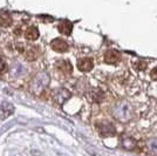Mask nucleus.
Masks as SVG:
<instances>
[{"mask_svg": "<svg viewBox=\"0 0 157 156\" xmlns=\"http://www.w3.org/2000/svg\"><path fill=\"white\" fill-rule=\"evenodd\" d=\"M98 129L100 135L102 136H114L116 134V129L109 121H103L98 124Z\"/></svg>", "mask_w": 157, "mask_h": 156, "instance_id": "f257e3e1", "label": "nucleus"}, {"mask_svg": "<svg viewBox=\"0 0 157 156\" xmlns=\"http://www.w3.org/2000/svg\"><path fill=\"white\" fill-rule=\"evenodd\" d=\"M121 60V54L117 51L109 49L105 53V62L108 65H116Z\"/></svg>", "mask_w": 157, "mask_h": 156, "instance_id": "f03ea898", "label": "nucleus"}, {"mask_svg": "<svg viewBox=\"0 0 157 156\" xmlns=\"http://www.w3.org/2000/svg\"><path fill=\"white\" fill-rule=\"evenodd\" d=\"M51 47L53 51L58 53H65L68 51V44L63 39H54L51 42Z\"/></svg>", "mask_w": 157, "mask_h": 156, "instance_id": "7ed1b4c3", "label": "nucleus"}, {"mask_svg": "<svg viewBox=\"0 0 157 156\" xmlns=\"http://www.w3.org/2000/svg\"><path fill=\"white\" fill-rule=\"evenodd\" d=\"M94 67V62L93 59L90 58H82L78 61V68L81 72H89L93 69Z\"/></svg>", "mask_w": 157, "mask_h": 156, "instance_id": "20e7f679", "label": "nucleus"}, {"mask_svg": "<svg viewBox=\"0 0 157 156\" xmlns=\"http://www.w3.org/2000/svg\"><path fill=\"white\" fill-rule=\"evenodd\" d=\"M58 29L63 35H71L73 31V24L69 20H61L58 25Z\"/></svg>", "mask_w": 157, "mask_h": 156, "instance_id": "39448f33", "label": "nucleus"}, {"mask_svg": "<svg viewBox=\"0 0 157 156\" xmlns=\"http://www.w3.org/2000/svg\"><path fill=\"white\" fill-rule=\"evenodd\" d=\"M55 66H56V68H58L61 73H63L66 75L71 74L73 72V66L68 60H60V61H58V62L55 64Z\"/></svg>", "mask_w": 157, "mask_h": 156, "instance_id": "423d86ee", "label": "nucleus"}, {"mask_svg": "<svg viewBox=\"0 0 157 156\" xmlns=\"http://www.w3.org/2000/svg\"><path fill=\"white\" fill-rule=\"evenodd\" d=\"M26 59L28 61H34L36 60L39 57V49L36 46H28L26 48V52H25Z\"/></svg>", "mask_w": 157, "mask_h": 156, "instance_id": "0eeeda50", "label": "nucleus"}, {"mask_svg": "<svg viewBox=\"0 0 157 156\" xmlns=\"http://www.w3.org/2000/svg\"><path fill=\"white\" fill-rule=\"evenodd\" d=\"M25 37H26L27 40H31V41H34L39 38V31L36 27H29L27 28L26 32H25Z\"/></svg>", "mask_w": 157, "mask_h": 156, "instance_id": "6e6552de", "label": "nucleus"}, {"mask_svg": "<svg viewBox=\"0 0 157 156\" xmlns=\"http://www.w3.org/2000/svg\"><path fill=\"white\" fill-rule=\"evenodd\" d=\"M90 98L93 99V101L94 102H96V103H100L103 99H105V93L101 91V89H93L92 93H90Z\"/></svg>", "mask_w": 157, "mask_h": 156, "instance_id": "1a4fd4ad", "label": "nucleus"}, {"mask_svg": "<svg viewBox=\"0 0 157 156\" xmlns=\"http://www.w3.org/2000/svg\"><path fill=\"white\" fill-rule=\"evenodd\" d=\"M12 24V18L8 13H2L0 14V26L2 27H8Z\"/></svg>", "mask_w": 157, "mask_h": 156, "instance_id": "9d476101", "label": "nucleus"}, {"mask_svg": "<svg viewBox=\"0 0 157 156\" xmlns=\"http://www.w3.org/2000/svg\"><path fill=\"white\" fill-rule=\"evenodd\" d=\"M7 69V64L5 62V60L0 58V74H2Z\"/></svg>", "mask_w": 157, "mask_h": 156, "instance_id": "9b49d317", "label": "nucleus"}, {"mask_svg": "<svg viewBox=\"0 0 157 156\" xmlns=\"http://www.w3.org/2000/svg\"><path fill=\"white\" fill-rule=\"evenodd\" d=\"M150 78L152 79V80H155V81H157V68H155L154 71H151V73H150Z\"/></svg>", "mask_w": 157, "mask_h": 156, "instance_id": "f8f14e48", "label": "nucleus"}, {"mask_svg": "<svg viewBox=\"0 0 157 156\" xmlns=\"http://www.w3.org/2000/svg\"><path fill=\"white\" fill-rule=\"evenodd\" d=\"M137 68H138V69H145V68H147V64H145V62H143V61H141V62L138 64Z\"/></svg>", "mask_w": 157, "mask_h": 156, "instance_id": "ddd939ff", "label": "nucleus"}]
</instances>
